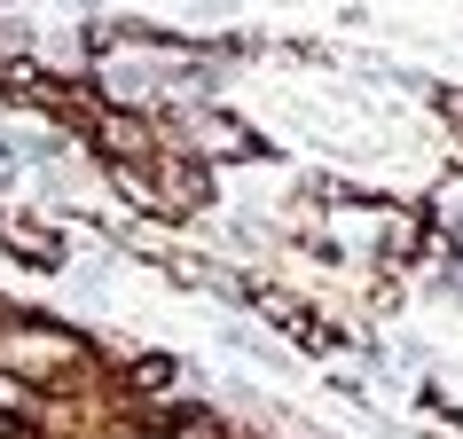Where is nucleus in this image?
Returning <instances> with one entry per match:
<instances>
[{
  "label": "nucleus",
  "instance_id": "1",
  "mask_svg": "<svg viewBox=\"0 0 463 439\" xmlns=\"http://www.w3.org/2000/svg\"><path fill=\"white\" fill-rule=\"evenodd\" d=\"M181 16H196V24H228L236 0H181Z\"/></svg>",
  "mask_w": 463,
  "mask_h": 439
},
{
  "label": "nucleus",
  "instance_id": "2",
  "mask_svg": "<svg viewBox=\"0 0 463 439\" xmlns=\"http://www.w3.org/2000/svg\"><path fill=\"white\" fill-rule=\"evenodd\" d=\"M79 8H95V0H79Z\"/></svg>",
  "mask_w": 463,
  "mask_h": 439
}]
</instances>
